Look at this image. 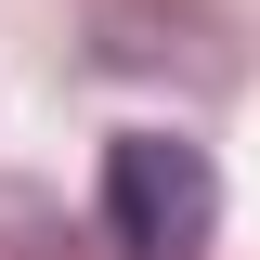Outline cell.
Listing matches in <instances>:
<instances>
[{
    "label": "cell",
    "mask_w": 260,
    "mask_h": 260,
    "mask_svg": "<svg viewBox=\"0 0 260 260\" xmlns=\"http://www.w3.org/2000/svg\"><path fill=\"white\" fill-rule=\"evenodd\" d=\"M104 234L130 260H208L221 234V169L182 130H117L104 143Z\"/></svg>",
    "instance_id": "cell-1"
}]
</instances>
